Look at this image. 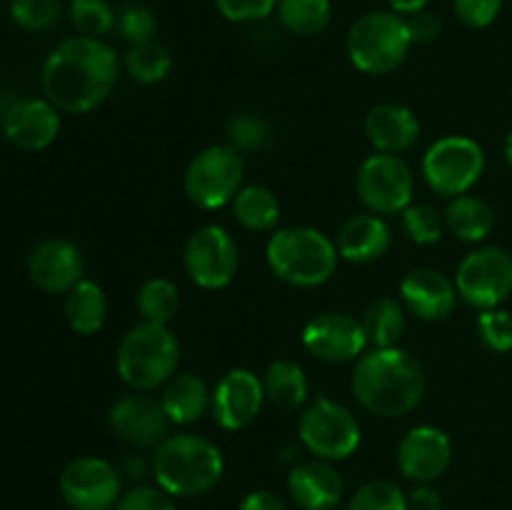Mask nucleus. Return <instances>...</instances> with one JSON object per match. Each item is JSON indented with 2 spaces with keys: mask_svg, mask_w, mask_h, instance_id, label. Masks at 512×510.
<instances>
[{
  "mask_svg": "<svg viewBox=\"0 0 512 510\" xmlns=\"http://www.w3.org/2000/svg\"><path fill=\"white\" fill-rule=\"evenodd\" d=\"M118 73V53L105 40L75 35L48 53L40 68V90L60 113L85 115L110 98Z\"/></svg>",
  "mask_w": 512,
  "mask_h": 510,
  "instance_id": "nucleus-1",
  "label": "nucleus"
},
{
  "mask_svg": "<svg viewBox=\"0 0 512 510\" xmlns=\"http://www.w3.org/2000/svg\"><path fill=\"white\" fill-rule=\"evenodd\" d=\"M350 390L360 408L378 418H403L425 398L428 375L408 350L370 348L355 360Z\"/></svg>",
  "mask_w": 512,
  "mask_h": 510,
  "instance_id": "nucleus-2",
  "label": "nucleus"
},
{
  "mask_svg": "<svg viewBox=\"0 0 512 510\" xmlns=\"http://www.w3.org/2000/svg\"><path fill=\"white\" fill-rule=\"evenodd\" d=\"M225 473L223 450L195 433L168 435L155 448V485L173 498H198L210 493Z\"/></svg>",
  "mask_w": 512,
  "mask_h": 510,
  "instance_id": "nucleus-3",
  "label": "nucleus"
},
{
  "mask_svg": "<svg viewBox=\"0 0 512 510\" xmlns=\"http://www.w3.org/2000/svg\"><path fill=\"white\" fill-rule=\"evenodd\" d=\"M270 273L293 288H320L338 270V248L323 230L295 225L270 233L265 245Z\"/></svg>",
  "mask_w": 512,
  "mask_h": 510,
  "instance_id": "nucleus-4",
  "label": "nucleus"
},
{
  "mask_svg": "<svg viewBox=\"0 0 512 510\" xmlns=\"http://www.w3.org/2000/svg\"><path fill=\"white\" fill-rule=\"evenodd\" d=\"M180 363V343L168 325L138 323L123 335L115 353L120 380L138 393L163 388Z\"/></svg>",
  "mask_w": 512,
  "mask_h": 510,
  "instance_id": "nucleus-5",
  "label": "nucleus"
},
{
  "mask_svg": "<svg viewBox=\"0 0 512 510\" xmlns=\"http://www.w3.org/2000/svg\"><path fill=\"white\" fill-rule=\"evenodd\" d=\"M413 38L403 15L393 10H373L350 25L345 53L353 68L365 75H388L408 60Z\"/></svg>",
  "mask_w": 512,
  "mask_h": 510,
  "instance_id": "nucleus-6",
  "label": "nucleus"
},
{
  "mask_svg": "<svg viewBox=\"0 0 512 510\" xmlns=\"http://www.w3.org/2000/svg\"><path fill=\"white\" fill-rule=\"evenodd\" d=\"M298 440L313 458L340 463L360 448L363 430L353 410L330 398H318L300 415Z\"/></svg>",
  "mask_w": 512,
  "mask_h": 510,
  "instance_id": "nucleus-7",
  "label": "nucleus"
},
{
  "mask_svg": "<svg viewBox=\"0 0 512 510\" xmlns=\"http://www.w3.org/2000/svg\"><path fill=\"white\" fill-rule=\"evenodd\" d=\"M245 160L233 145H210L188 163L183 175V190L200 210H218L233 203L243 188Z\"/></svg>",
  "mask_w": 512,
  "mask_h": 510,
  "instance_id": "nucleus-8",
  "label": "nucleus"
},
{
  "mask_svg": "<svg viewBox=\"0 0 512 510\" xmlns=\"http://www.w3.org/2000/svg\"><path fill=\"white\" fill-rule=\"evenodd\" d=\"M485 170V150L468 135H445L423 155V178L443 198L465 195Z\"/></svg>",
  "mask_w": 512,
  "mask_h": 510,
  "instance_id": "nucleus-9",
  "label": "nucleus"
},
{
  "mask_svg": "<svg viewBox=\"0 0 512 510\" xmlns=\"http://www.w3.org/2000/svg\"><path fill=\"white\" fill-rule=\"evenodd\" d=\"M355 190L368 213L383 215V218L400 215L413 203V170L400 155L373 153L360 163Z\"/></svg>",
  "mask_w": 512,
  "mask_h": 510,
  "instance_id": "nucleus-10",
  "label": "nucleus"
},
{
  "mask_svg": "<svg viewBox=\"0 0 512 510\" xmlns=\"http://www.w3.org/2000/svg\"><path fill=\"white\" fill-rule=\"evenodd\" d=\"M455 288L473 308H500L512 295V255L498 245L473 250L460 260Z\"/></svg>",
  "mask_w": 512,
  "mask_h": 510,
  "instance_id": "nucleus-11",
  "label": "nucleus"
},
{
  "mask_svg": "<svg viewBox=\"0 0 512 510\" xmlns=\"http://www.w3.org/2000/svg\"><path fill=\"white\" fill-rule=\"evenodd\" d=\"M58 490L70 510H113L123 495V475L110 460L80 455L60 470Z\"/></svg>",
  "mask_w": 512,
  "mask_h": 510,
  "instance_id": "nucleus-12",
  "label": "nucleus"
},
{
  "mask_svg": "<svg viewBox=\"0 0 512 510\" xmlns=\"http://www.w3.org/2000/svg\"><path fill=\"white\" fill-rule=\"evenodd\" d=\"M183 265L198 288L220 290L238 275V243L220 225H203L185 243Z\"/></svg>",
  "mask_w": 512,
  "mask_h": 510,
  "instance_id": "nucleus-13",
  "label": "nucleus"
},
{
  "mask_svg": "<svg viewBox=\"0 0 512 510\" xmlns=\"http://www.w3.org/2000/svg\"><path fill=\"white\" fill-rule=\"evenodd\" d=\"M303 348L323 363H353L370 350L360 318L350 313H320L303 328Z\"/></svg>",
  "mask_w": 512,
  "mask_h": 510,
  "instance_id": "nucleus-14",
  "label": "nucleus"
},
{
  "mask_svg": "<svg viewBox=\"0 0 512 510\" xmlns=\"http://www.w3.org/2000/svg\"><path fill=\"white\" fill-rule=\"evenodd\" d=\"M170 425L160 398L138 390L120 395L108 410L110 433L133 448H158L170 435Z\"/></svg>",
  "mask_w": 512,
  "mask_h": 510,
  "instance_id": "nucleus-15",
  "label": "nucleus"
},
{
  "mask_svg": "<svg viewBox=\"0 0 512 510\" xmlns=\"http://www.w3.org/2000/svg\"><path fill=\"white\" fill-rule=\"evenodd\" d=\"M265 405L263 378L248 368H233L218 380L210 395V413L223 430H245Z\"/></svg>",
  "mask_w": 512,
  "mask_h": 510,
  "instance_id": "nucleus-16",
  "label": "nucleus"
},
{
  "mask_svg": "<svg viewBox=\"0 0 512 510\" xmlns=\"http://www.w3.org/2000/svg\"><path fill=\"white\" fill-rule=\"evenodd\" d=\"M398 468L413 483H435L453 463V440L443 428L415 425L398 443Z\"/></svg>",
  "mask_w": 512,
  "mask_h": 510,
  "instance_id": "nucleus-17",
  "label": "nucleus"
},
{
  "mask_svg": "<svg viewBox=\"0 0 512 510\" xmlns=\"http://www.w3.org/2000/svg\"><path fill=\"white\" fill-rule=\"evenodd\" d=\"M83 253L65 238H45L30 250L28 275L38 290L48 295H65L83 280Z\"/></svg>",
  "mask_w": 512,
  "mask_h": 510,
  "instance_id": "nucleus-18",
  "label": "nucleus"
},
{
  "mask_svg": "<svg viewBox=\"0 0 512 510\" xmlns=\"http://www.w3.org/2000/svg\"><path fill=\"white\" fill-rule=\"evenodd\" d=\"M3 135L13 148L40 153L60 135V110L45 98L15 100L3 113Z\"/></svg>",
  "mask_w": 512,
  "mask_h": 510,
  "instance_id": "nucleus-19",
  "label": "nucleus"
},
{
  "mask_svg": "<svg viewBox=\"0 0 512 510\" xmlns=\"http://www.w3.org/2000/svg\"><path fill=\"white\" fill-rule=\"evenodd\" d=\"M458 298L455 280H450L443 270L430 268V265H418L400 283V303L425 323L448 320L455 313Z\"/></svg>",
  "mask_w": 512,
  "mask_h": 510,
  "instance_id": "nucleus-20",
  "label": "nucleus"
},
{
  "mask_svg": "<svg viewBox=\"0 0 512 510\" xmlns=\"http://www.w3.org/2000/svg\"><path fill=\"white\" fill-rule=\"evenodd\" d=\"M288 495L300 510H335L343 503L345 480L328 460H303L290 468Z\"/></svg>",
  "mask_w": 512,
  "mask_h": 510,
  "instance_id": "nucleus-21",
  "label": "nucleus"
},
{
  "mask_svg": "<svg viewBox=\"0 0 512 510\" xmlns=\"http://www.w3.org/2000/svg\"><path fill=\"white\" fill-rule=\"evenodd\" d=\"M365 135L375 153L403 155L418 143L420 120L408 105L378 103L365 115Z\"/></svg>",
  "mask_w": 512,
  "mask_h": 510,
  "instance_id": "nucleus-22",
  "label": "nucleus"
},
{
  "mask_svg": "<svg viewBox=\"0 0 512 510\" xmlns=\"http://www.w3.org/2000/svg\"><path fill=\"white\" fill-rule=\"evenodd\" d=\"M393 245V230L385 223L383 215L360 213L345 220L335 238L338 255L348 263H375L383 258Z\"/></svg>",
  "mask_w": 512,
  "mask_h": 510,
  "instance_id": "nucleus-23",
  "label": "nucleus"
},
{
  "mask_svg": "<svg viewBox=\"0 0 512 510\" xmlns=\"http://www.w3.org/2000/svg\"><path fill=\"white\" fill-rule=\"evenodd\" d=\"M210 395L205 380L195 373H175L160 393V405L173 425H193L210 410Z\"/></svg>",
  "mask_w": 512,
  "mask_h": 510,
  "instance_id": "nucleus-24",
  "label": "nucleus"
},
{
  "mask_svg": "<svg viewBox=\"0 0 512 510\" xmlns=\"http://www.w3.org/2000/svg\"><path fill=\"white\" fill-rule=\"evenodd\" d=\"M63 313L73 333L95 335L108 320V295L98 283L83 278L65 293Z\"/></svg>",
  "mask_w": 512,
  "mask_h": 510,
  "instance_id": "nucleus-25",
  "label": "nucleus"
},
{
  "mask_svg": "<svg viewBox=\"0 0 512 510\" xmlns=\"http://www.w3.org/2000/svg\"><path fill=\"white\" fill-rule=\"evenodd\" d=\"M445 228L463 243H483L495 228V213L478 195H458L450 198L443 213Z\"/></svg>",
  "mask_w": 512,
  "mask_h": 510,
  "instance_id": "nucleus-26",
  "label": "nucleus"
},
{
  "mask_svg": "<svg viewBox=\"0 0 512 510\" xmlns=\"http://www.w3.org/2000/svg\"><path fill=\"white\" fill-rule=\"evenodd\" d=\"M235 223L248 233H275L280 223V200L265 185H243L233 198Z\"/></svg>",
  "mask_w": 512,
  "mask_h": 510,
  "instance_id": "nucleus-27",
  "label": "nucleus"
},
{
  "mask_svg": "<svg viewBox=\"0 0 512 510\" xmlns=\"http://www.w3.org/2000/svg\"><path fill=\"white\" fill-rule=\"evenodd\" d=\"M265 400L280 410H295L305 405L310 395V383L305 370L293 360H275L263 375Z\"/></svg>",
  "mask_w": 512,
  "mask_h": 510,
  "instance_id": "nucleus-28",
  "label": "nucleus"
},
{
  "mask_svg": "<svg viewBox=\"0 0 512 510\" xmlns=\"http://www.w3.org/2000/svg\"><path fill=\"white\" fill-rule=\"evenodd\" d=\"M365 335L370 348H398L405 335V305L395 298H375L365 308L363 318Z\"/></svg>",
  "mask_w": 512,
  "mask_h": 510,
  "instance_id": "nucleus-29",
  "label": "nucleus"
},
{
  "mask_svg": "<svg viewBox=\"0 0 512 510\" xmlns=\"http://www.w3.org/2000/svg\"><path fill=\"white\" fill-rule=\"evenodd\" d=\"M278 20L285 30L303 38L320 35L333 20L330 0H280Z\"/></svg>",
  "mask_w": 512,
  "mask_h": 510,
  "instance_id": "nucleus-30",
  "label": "nucleus"
},
{
  "mask_svg": "<svg viewBox=\"0 0 512 510\" xmlns=\"http://www.w3.org/2000/svg\"><path fill=\"white\" fill-rule=\"evenodd\" d=\"M135 305H138V313L143 318V323L170 325V320L178 315L180 290L170 278L155 275V278L145 280L140 285Z\"/></svg>",
  "mask_w": 512,
  "mask_h": 510,
  "instance_id": "nucleus-31",
  "label": "nucleus"
},
{
  "mask_svg": "<svg viewBox=\"0 0 512 510\" xmlns=\"http://www.w3.org/2000/svg\"><path fill=\"white\" fill-rule=\"evenodd\" d=\"M123 65L135 83L155 85L163 83L170 75V70H173V55H170L168 45H163L160 40H148V43L130 45Z\"/></svg>",
  "mask_w": 512,
  "mask_h": 510,
  "instance_id": "nucleus-32",
  "label": "nucleus"
},
{
  "mask_svg": "<svg viewBox=\"0 0 512 510\" xmlns=\"http://www.w3.org/2000/svg\"><path fill=\"white\" fill-rule=\"evenodd\" d=\"M68 18L78 35L103 40L115 28L118 15L108 0H70Z\"/></svg>",
  "mask_w": 512,
  "mask_h": 510,
  "instance_id": "nucleus-33",
  "label": "nucleus"
},
{
  "mask_svg": "<svg viewBox=\"0 0 512 510\" xmlns=\"http://www.w3.org/2000/svg\"><path fill=\"white\" fill-rule=\"evenodd\" d=\"M225 133L228 145H233L238 153H260L273 140V128L258 113H235L225 125Z\"/></svg>",
  "mask_w": 512,
  "mask_h": 510,
  "instance_id": "nucleus-34",
  "label": "nucleus"
},
{
  "mask_svg": "<svg viewBox=\"0 0 512 510\" xmlns=\"http://www.w3.org/2000/svg\"><path fill=\"white\" fill-rule=\"evenodd\" d=\"M345 510H408V493L395 480H370L350 495Z\"/></svg>",
  "mask_w": 512,
  "mask_h": 510,
  "instance_id": "nucleus-35",
  "label": "nucleus"
},
{
  "mask_svg": "<svg viewBox=\"0 0 512 510\" xmlns=\"http://www.w3.org/2000/svg\"><path fill=\"white\" fill-rule=\"evenodd\" d=\"M400 228H403L405 238L415 245H433L443 238L445 220L443 213L428 203H410L408 208L400 213Z\"/></svg>",
  "mask_w": 512,
  "mask_h": 510,
  "instance_id": "nucleus-36",
  "label": "nucleus"
},
{
  "mask_svg": "<svg viewBox=\"0 0 512 510\" xmlns=\"http://www.w3.org/2000/svg\"><path fill=\"white\" fill-rule=\"evenodd\" d=\"M60 0H10V18L18 28L40 33L50 30L60 20Z\"/></svg>",
  "mask_w": 512,
  "mask_h": 510,
  "instance_id": "nucleus-37",
  "label": "nucleus"
},
{
  "mask_svg": "<svg viewBox=\"0 0 512 510\" xmlns=\"http://www.w3.org/2000/svg\"><path fill=\"white\" fill-rule=\"evenodd\" d=\"M115 28H118L120 38H123L125 43L140 45V43H148V40H155V33H158V20H155L153 10L150 8H145V5H138V3H130L118 13Z\"/></svg>",
  "mask_w": 512,
  "mask_h": 510,
  "instance_id": "nucleus-38",
  "label": "nucleus"
},
{
  "mask_svg": "<svg viewBox=\"0 0 512 510\" xmlns=\"http://www.w3.org/2000/svg\"><path fill=\"white\" fill-rule=\"evenodd\" d=\"M478 335L485 348L495 353H510L512 350V313L503 308L480 310Z\"/></svg>",
  "mask_w": 512,
  "mask_h": 510,
  "instance_id": "nucleus-39",
  "label": "nucleus"
},
{
  "mask_svg": "<svg viewBox=\"0 0 512 510\" xmlns=\"http://www.w3.org/2000/svg\"><path fill=\"white\" fill-rule=\"evenodd\" d=\"M178 498L165 493L160 485H133L123 490L113 510H178Z\"/></svg>",
  "mask_w": 512,
  "mask_h": 510,
  "instance_id": "nucleus-40",
  "label": "nucleus"
},
{
  "mask_svg": "<svg viewBox=\"0 0 512 510\" xmlns=\"http://www.w3.org/2000/svg\"><path fill=\"white\" fill-rule=\"evenodd\" d=\"M280 0H215V8L230 23H255L278 10Z\"/></svg>",
  "mask_w": 512,
  "mask_h": 510,
  "instance_id": "nucleus-41",
  "label": "nucleus"
},
{
  "mask_svg": "<svg viewBox=\"0 0 512 510\" xmlns=\"http://www.w3.org/2000/svg\"><path fill=\"white\" fill-rule=\"evenodd\" d=\"M453 10L458 20L468 28H488L503 10V0H453Z\"/></svg>",
  "mask_w": 512,
  "mask_h": 510,
  "instance_id": "nucleus-42",
  "label": "nucleus"
},
{
  "mask_svg": "<svg viewBox=\"0 0 512 510\" xmlns=\"http://www.w3.org/2000/svg\"><path fill=\"white\" fill-rule=\"evenodd\" d=\"M408 23V33L413 38V45H428L433 40H438L440 30H443V23L435 13L430 10H420V13H413L405 18Z\"/></svg>",
  "mask_w": 512,
  "mask_h": 510,
  "instance_id": "nucleus-43",
  "label": "nucleus"
},
{
  "mask_svg": "<svg viewBox=\"0 0 512 510\" xmlns=\"http://www.w3.org/2000/svg\"><path fill=\"white\" fill-rule=\"evenodd\" d=\"M408 510H445L443 495L433 483H415L408 493Z\"/></svg>",
  "mask_w": 512,
  "mask_h": 510,
  "instance_id": "nucleus-44",
  "label": "nucleus"
},
{
  "mask_svg": "<svg viewBox=\"0 0 512 510\" xmlns=\"http://www.w3.org/2000/svg\"><path fill=\"white\" fill-rule=\"evenodd\" d=\"M238 510H288L285 508L283 498L275 495L273 490H253L240 500Z\"/></svg>",
  "mask_w": 512,
  "mask_h": 510,
  "instance_id": "nucleus-45",
  "label": "nucleus"
},
{
  "mask_svg": "<svg viewBox=\"0 0 512 510\" xmlns=\"http://www.w3.org/2000/svg\"><path fill=\"white\" fill-rule=\"evenodd\" d=\"M430 0H388L390 10L398 15H403V18H408V15L413 13H420V10L428 8Z\"/></svg>",
  "mask_w": 512,
  "mask_h": 510,
  "instance_id": "nucleus-46",
  "label": "nucleus"
},
{
  "mask_svg": "<svg viewBox=\"0 0 512 510\" xmlns=\"http://www.w3.org/2000/svg\"><path fill=\"white\" fill-rule=\"evenodd\" d=\"M505 160H508L512 168V133L508 135V140H505Z\"/></svg>",
  "mask_w": 512,
  "mask_h": 510,
  "instance_id": "nucleus-47",
  "label": "nucleus"
}]
</instances>
